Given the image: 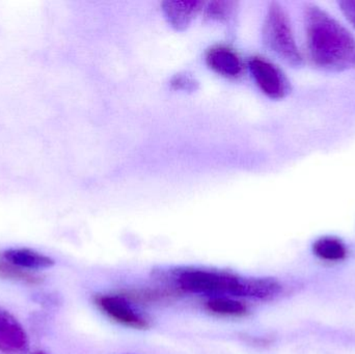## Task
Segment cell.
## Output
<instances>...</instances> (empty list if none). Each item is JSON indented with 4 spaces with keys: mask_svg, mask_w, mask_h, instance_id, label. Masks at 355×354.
Here are the masks:
<instances>
[{
    "mask_svg": "<svg viewBox=\"0 0 355 354\" xmlns=\"http://www.w3.org/2000/svg\"><path fill=\"white\" fill-rule=\"evenodd\" d=\"M206 62L209 68L225 78H237L243 71V62L235 50L227 46H215L208 50Z\"/></svg>",
    "mask_w": 355,
    "mask_h": 354,
    "instance_id": "52a82bcc",
    "label": "cell"
},
{
    "mask_svg": "<svg viewBox=\"0 0 355 354\" xmlns=\"http://www.w3.org/2000/svg\"><path fill=\"white\" fill-rule=\"evenodd\" d=\"M342 12L355 28V0H344L339 1Z\"/></svg>",
    "mask_w": 355,
    "mask_h": 354,
    "instance_id": "2e32d148",
    "label": "cell"
},
{
    "mask_svg": "<svg viewBox=\"0 0 355 354\" xmlns=\"http://www.w3.org/2000/svg\"><path fill=\"white\" fill-rule=\"evenodd\" d=\"M235 3L232 1H211L205 8V17L211 21L227 20L234 10Z\"/></svg>",
    "mask_w": 355,
    "mask_h": 354,
    "instance_id": "9a60e30c",
    "label": "cell"
},
{
    "mask_svg": "<svg viewBox=\"0 0 355 354\" xmlns=\"http://www.w3.org/2000/svg\"><path fill=\"white\" fill-rule=\"evenodd\" d=\"M202 6L198 0H168L162 3V10L168 23L181 31L189 26Z\"/></svg>",
    "mask_w": 355,
    "mask_h": 354,
    "instance_id": "ba28073f",
    "label": "cell"
},
{
    "mask_svg": "<svg viewBox=\"0 0 355 354\" xmlns=\"http://www.w3.org/2000/svg\"><path fill=\"white\" fill-rule=\"evenodd\" d=\"M243 278L223 270L187 268L174 276L177 290L211 297H239Z\"/></svg>",
    "mask_w": 355,
    "mask_h": 354,
    "instance_id": "7a4b0ae2",
    "label": "cell"
},
{
    "mask_svg": "<svg viewBox=\"0 0 355 354\" xmlns=\"http://www.w3.org/2000/svg\"><path fill=\"white\" fill-rule=\"evenodd\" d=\"M0 280L20 283L28 286H37L43 283V276L35 272L23 269L0 258Z\"/></svg>",
    "mask_w": 355,
    "mask_h": 354,
    "instance_id": "4fadbf2b",
    "label": "cell"
},
{
    "mask_svg": "<svg viewBox=\"0 0 355 354\" xmlns=\"http://www.w3.org/2000/svg\"><path fill=\"white\" fill-rule=\"evenodd\" d=\"M283 292V285L273 278H243L240 297L256 301H271Z\"/></svg>",
    "mask_w": 355,
    "mask_h": 354,
    "instance_id": "30bf717a",
    "label": "cell"
},
{
    "mask_svg": "<svg viewBox=\"0 0 355 354\" xmlns=\"http://www.w3.org/2000/svg\"><path fill=\"white\" fill-rule=\"evenodd\" d=\"M35 354H46V353H37Z\"/></svg>",
    "mask_w": 355,
    "mask_h": 354,
    "instance_id": "ac0fdd59",
    "label": "cell"
},
{
    "mask_svg": "<svg viewBox=\"0 0 355 354\" xmlns=\"http://www.w3.org/2000/svg\"><path fill=\"white\" fill-rule=\"evenodd\" d=\"M174 290L166 289H143V290L129 291L123 295L129 301H137L141 303H157L174 297Z\"/></svg>",
    "mask_w": 355,
    "mask_h": 354,
    "instance_id": "5bb4252c",
    "label": "cell"
},
{
    "mask_svg": "<svg viewBox=\"0 0 355 354\" xmlns=\"http://www.w3.org/2000/svg\"><path fill=\"white\" fill-rule=\"evenodd\" d=\"M173 85H176V89H190V87L193 85V80L185 76H177Z\"/></svg>",
    "mask_w": 355,
    "mask_h": 354,
    "instance_id": "e0dca14e",
    "label": "cell"
},
{
    "mask_svg": "<svg viewBox=\"0 0 355 354\" xmlns=\"http://www.w3.org/2000/svg\"><path fill=\"white\" fill-rule=\"evenodd\" d=\"M313 253L319 259L327 262L343 261L348 255L345 243L335 236L317 239L313 245Z\"/></svg>",
    "mask_w": 355,
    "mask_h": 354,
    "instance_id": "8fae6325",
    "label": "cell"
},
{
    "mask_svg": "<svg viewBox=\"0 0 355 354\" xmlns=\"http://www.w3.org/2000/svg\"><path fill=\"white\" fill-rule=\"evenodd\" d=\"M263 37L267 47L290 66L304 64L302 52L296 44L291 21L283 6L277 2L269 6L263 27Z\"/></svg>",
    "mask_w": 355,
    "mask_h": 354,
    "instance_id": "3957f363",
    "label": "cell"
},
{
    "mask_svg": "<svg viewBox=\"0 0 355 354\" xmlns=\"http://www.w3.org/2000/svg\"><path fill=\"white\" fill-rule=\"evenodd\" d=\"M248 68L259 89L273 100L285 98L291 91L289 80L283 71L270 60L254 56L248 62Z\"/></svg>",
    "mask_w": 355,
    "mask_h": 354,
    "instance_id": "277c9868",
    "label": "cell"
},
{
    "mask_svg": "<svg viewBox=\"0 0 355 354\" xmlns=\"http://www.w3.org/2000/svg\"><path fill=\"white\" fill-rule=\"evenodd\" d=\"M0 258L29 272L48 269L55 264L52 258L31 249H10L0 253Z\"/></svg>",
    "mask_w": 355,
    "mask_h": 354,
    "instance_id": "9c48e42d",
    "label": "cell"
},
{
    "mask_svg": "<svg viewBox=\"0 0 355 354\" xmlns=\"http://www.w3.org/2000/svg\"><path fill=\"white\" fill-rule=\"evenodd\" d=\"M207 311L221 317H244L248 314L245 303L230 297H211L206 301Z\"/></svg>",
    "mask_w": 355,
    "mask_h": 354,
    "instance_id": "7c38bea8",
    "label": "cell"
},
{
    "mask_svg": "<svg viewBox=\"0 0 355 354\" xmlns=\"http://www.w3.org/2000/svg\"><path fill=\"white\" fill-rule=\"evenodd\" d=\"M28 337L20 322L0 308V353L24 354L28 351Z\"/></svg>",
    "mask_w": 355,
    "mask_h": 354,
    "instance_id": "8992f818",
    "label": "cell"
},
{
    "mask_svg": "<svg viewBox=\"0 0 355 354\" xmlns=\"http://www.w3.org/2000/svg\"><path fill=\"white\" fill-rule=\"evenodd\" d=\"M306 49L311 62L320 70L343 72L355 69V37L316 4L304 8Z\"/></svg>",
    "mask_w": 355,
    "mask_h": 354,
    "instance_id": "6da1fadb",
    "label": "cell"
},
{
    "mask_svg": "<svg viewBox=\"0 0 355 354\" xmlns=\"http://www.w3.org/2000/svg\"><path fill=\"white\" fill-rule=\"evenodd\" d=\"M96 307L110 320L135 330H147L149 319L133 308L123 295L101 294L94 299Z\"/></svg>",
    "mask_w": 355,
    "mask_h": 354,
    "instance_id": "5b68a950",
    "label": "cell"
}]
</instances>
